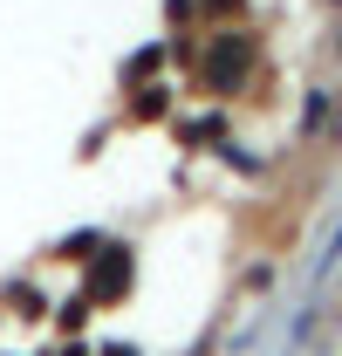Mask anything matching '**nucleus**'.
Instances as JSON below:
<instances>
[{"label": "nucleus", "mask_w": 342, "mask_h": 356, "mask_svg": "<svg viewBox=\"0 0 342 356\" xmlns=\"http://www.w3.org/2000/svg\"><path fill=\"white\" fill-rule=\"evenodd\" d=\"M213 62H219V83H233V76H240V62H247V48H219Z\"/></svg>", "instance_id": "f257e3e1"}, {"label": "nucleus", "mask_w": 342, "mask_h": 356, "mask_svg": "<svg viewBox=\"0 0 342 356\" xmlns=\"http://www.w3.org/2000/svg\"><path fill=\"white\" fill-rule=\"evenodd\" d=\"M226 7H240V0H219V14H226Z\"/></svg>", "instance_id": "f03ea898"}, {"label": "nucleus", "mask_w": 342, "mask_h": 356, "mask_svg": "<svg viewBox=\"0 0 342 356\" xmlns=\"http://www.w3.org/2000/svg\"><path fill=\"white\" fill-rule=\"evenodd\" d=\"M110 356H130V350H110Z\"/></svg>", "instance_id": "7ed1b4c3"}]
</instances>
